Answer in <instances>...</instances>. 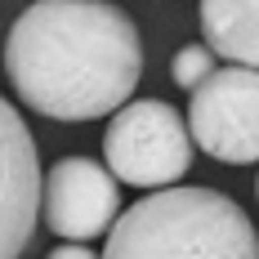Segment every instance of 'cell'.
Returning <instances> with one entry per match:
<instances>
[{
  "label": "cell",
  "mask_w": 259,
  "mask_h": 259,
  "mask_svg": "<svg viewBox=\"0 0 259 259\" xmlns=\"http://www.w3.org/2000/svg\"><path fill=\"white\" fill-rule=\"evenodd\" d=\"M5 76L40 116H116L143 76L139 27L112 0H31L5 36Z\"/></svg>",
  "instance_id": "cell-1"
},
{
  "label": "cell",
  "mask_w": 259,
  "mask_h": 259,
  "mask_svg": "<svg viewBox=\"0 0 259 259\" xmlns=\"http://www.w3.org/2000/svg\"><path fill=\"white\" fill-rule=\"evenodd\" d=\"M103 259H259V233L214 188H161L116 214Z\"/></svg>",
  "instance_id": "cell-2"
},
{
  "label": "cell",
  "mask_w": 259,
  "mask_h": 259,
  "mask_svg": "<svg viewBox=\"0 0 259 259\" xmlns=\"http://www.w3.org/2000/svg\"><path fill=\"white\" fill-rule=\"evenodd\" d=\"M188 121L161 99H130L103 134L107 175L130 188H170L192 165Z\"/></svg>",
  "instance_id": "cell-3"
},
{
  "label": "cell",
  "mask_w": 259,
  "mask_h": 259,
  "mask_svg": "<svg viewBox=\"0 0 259 259\" xmlns=\"http://www.w3.org/2000/svg\"><path fill=\"white\" fill-rule=\"evenodd\" d=\"M188 134L201 152L224 165L259 161V72L255 67H214L188 103Z\"/></svg>",
  "instance_id": "cell-4"
},
{
  "label": "cell",
  "mask_w": 259,
  "mask_h": 259,
  "mask_svg": "<svg viewBox=\"0 0 259 259\" xmlns=\"http://www.w3.org/2000/svg\"><path fill=\"white\" fill-rule=\"evenodd\" d=\"M40 214L58 237L90 241L107 233L121 214V183L90 156H63L54 161L40 188Z\"/></svg>",
  "instance_id": "cell-5"
},
{
  "label": "cell",
  "mask_w": 259,
  "mask_h": 259,
  "mask_svg": "<svg viewBox=\"0 0 259 259\" xmlns=\"http://www.w3.org/2000/svg\"><path fill=\"white\" fill-rule=\"evenodd\" d=\"M40 156L23 112L0 94V259H18L40 214Z\"/></svg>",
  "instance_id": "cell-6"
},
{
  "label": "cell",
  "mask_w": 259,
  "mask_h": 259,
  "mask_svg": "<svg viewBox=\"0 0 259 259\" xmlns=\"http://www.w3.org/2000/svg\"><path fill=\"white\" fill-rule=\"evenodd\" d=\"M210 54L259 72V0H197Z\"/></svg>",
  "instance_id": "cell-7"
},
{
  "label": "cell",
  "mask_w": 259,
  "mask_h": 259,
  "mask_svg": "<svg viewBox=\"0 0 259 259\" xmlns=\"http://www.w3.org/2000/svg\"><path fill=\"white\" fill-rule=\"evenodd\" d=\"M210 72H214L210 45H183V50L175 54V63H170V76H175V85H183V90H197Z\"/></svg>",
  "instance_id": "cell-8"
},
{
  "label": "cell",
  "mask_w": 259,
  "mask_h": 259,
  "mask_svg": "<svg viewBox=\"0 0 259 259\" xmlns=\"http://www.w3.org/2000/svg\"><path fill=\"white\" fill-rule=\"evenodd\" d=\"M45 259H99V255H94L90 246H80V241H67V246H54Z\"/></svg>",
  "instance_id": "cell-9"
},
{
  "label": "cell",
  "mask_w": 259,
  "mask_h": 259,
  "mask_svg": "<svg viewBox=\"0 0 259 259\" xmlns=\"http://www.w3.org/2000/svg\"><path fill=\"white\" fill-rule=\"evenodd\" d=\"M255 192H259V179H255Z\"/></svg>",
  "instance_id": "cell-10"
}]
</instances>
